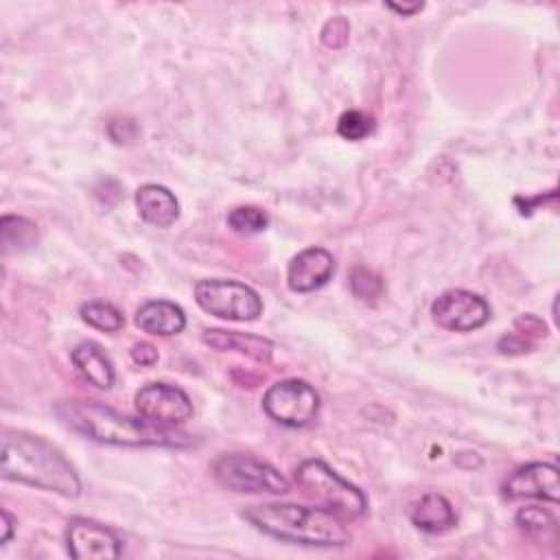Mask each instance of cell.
I'll return each mask as SVG.
<instances>
[{
	"mask_svg": "<svg viewBox=\"0 0 560 560\" xmlns=\"http://www.w3.org/2000/svg\"><path fill=\"white\" fill-rule=\"evenodd\" d=\"M57 418L74 433L109 446H188L190 438L173 427L129 418L98 400L63 398L55 402Z\"/></svg>",
	"mask_w": 560,
	"mask_h": 560,
	"instance_id": "cell-1",
	"label": "cell"
},
{
	"mask_svg": "<svg viewBox=\"0 0 560 560\" xmlns=\"http://www.w3.org/2000/svg\"><path fill=\"white\" fill-rule=\"evenodd\" d=\"M0 472L9 481L28 483L61 497H79L81 479L68 457L39 435L4 429Z\"/></svg>",
	"mask_w": 560,
	"mask_h": 560,
	"instance_id": "cell-2",
	"label": "cell"
},
{
	"mask_svg": "<svg viewBox=\"0 0 560 560\" xmlns=\"http://www.w3.org/2000/svg\"><path fill=\"white\" fill-rule=\"evenodd\" d=\"M258 532L293 545L306 547H343L350 532L343 518L326 508H308L298 503H260L241 512Z\"/></svg>",
	"mask_w": 560,
	"mask_h": 560,
	"instance_id": "cell-3",
	"label": "cell"
},
{
	"mask_svg": "<svg viewBox=\"0 0 560 560\" xmlns=\"http://www.w3.org/2000/svg\"><path fill=\"white\" fill-rule=\"evenodd\" d=\"M295 481L308 499L346 521L368 512L365 494L322 459H304L295 468Z\"/></svg>",
	"mask_w": 560,
	"mask_h": 560,
	"instance_id": "cell-4",
	"label": "cell"
},
{
	"mask_svg": "<svg viewBox=\"0 0 560 560\" xmlns=\"http://www.w3.org/2000/svg\"><path fill=\"white\" fill-rule=\"evenodd\" d=\"M214 479L234 492H269L282 494L289 490V479L269 462L243 453L219 455L212 464Z\"/></svg>",
	"mask_w": 560,
	"mask_h": 560,
	"instance_id": "cell-5",
	"label": "cell"
},
{
	"mask_svg": "<svg viewBox=\"0 0 560 560\" xmlns=\"http://www.w3.org/2000/svg\"><path fill=\"white\" fill-rule=\"evenodd\" d=\"M195 302L201 311L230 322H252L262 313V300L252 287L225 278L197 280Z\"/></svg>",
	"mask_w": 560,
	"mask_h": 560,
	"instance_id": "cell-6",
	"label": "cell"
},
{
	"mask_svg": "<svg viewBox=\"0 0 560 560\" xmlns=\"http://www.w3.org/2000/svg\"><path fill=\"white\" fill-rule=\"evenodd\" d=\"M262 409L278 424L300 429L317 418L319 394L302 378H284L265 392Z\"/></svg>",
	"mask_w": 560,
	"mask_h": 560,
	"instance_id": "cell-7",
	"label": "cell"
},
{
	"mask_svg": "<svg viewBox=\"0 0 560 560\" xmlns=\"http://www.w3.org/2000/svg\"><path fill=\"white\" fill-rule=\"evenodd\" d=\"M133 400L138 416L153 424L177 427L192 416V400L188 394L164 381L147 383L136 392Z\"/></svg>",
	"mask_w": 560,
	"mask_h": 560,
	"instance_id": "cell-8",
	"label": "cell"
},
{
	"mask_svg": "<svg viewBox=\"0 0 560 560\" xmlns=\"http://www.w3.org/2000/svg\"><path fill=\"white\" fill-rule=\"evenodd\" d=\"M431 315L446 330L468 332L486 326L492 311L481 295L466 289H448L433 300Z\"/></svg>",
	"mask_w": 560,
	"mask_h": 560,
	"instance_id": "cell-9",
	"label": "cell"
},
{
	"mask_svg": "<svg viewBox=\"0 0 560 560\" xmlns=\"http://www.w3.org/2000/svg\"><path fill=\"white\" fill-rule=\"evenodd\" d=\"M66 547L74 560H112L122 551L120 538L109 527L83 516L68 521Z\"/></svg>",
	"mask_w": 560,
	"mask_h": 560,
	"instance_id": "cell-10",
	"label": "cell"
},
{
	"mask_svg": "<svg viewBox=\"0 0 560 560\" xmlns=\"http://www.w3.org/2000/svg\"><path fill=\"white\" fill-rule=\"evenodd\" d=\"M508 499H542L549 503L560 501L558 468L549 462H532L516 468L503 483Z\"/></svg>",
	"mask_w": 560,
	"mask_h": 560,
	"instance_id": "cell-11",
	"label": "cell"
},
{
	"mask_svg": "<svg viewBox=\"0 0 560 560\" xmlns=\"http://www.w3.org/2000/svg\"><path fill=\"white\" fill-rule=\"evenodd\" d=\"M335 273V258L324 247H306L298 252L287 267V284L295 293L322 289Z\"/></svg>",
	"mask_w": 560,
	"mask_h": 560,
	"instance_id": "cell-12",
	"label": "cell"
},
{
	"mask_svg": "<svg viewBox=\"0 0 560 560\" xmlns=\"http://www.w3.org/2000/svg\"><path fill=\"white\" fill-rule=\"evenodd\" d=\"M201 341L219 352H238L258 363L271 361L273 343L260 335L238 332V330H221V328H206L201 332Z\"/></svg>",
	"mask_w": 560,
	"mask_h": 560,
	"instance_id": "cell-13",
	"label": "cell"
},
{
	"mask_svg": "<svg viewBox=\"0 0 560 560\" xmlns=\"http://www.w3.org/2000/svg\"><path fill=\"white\" fill-rule=\"evenodd\" d=\"M136 208L142 221L155 228H168L179 219V201L162 184L140 186L136 190Z\"/></svg>",
	"mask_w": 560,
	"mask_h": 560,
	"instance_id": "cell-14",
	"label": "cell"
},
{
	"mask_svg": "<svg viewBox=\"0 0 560 560\" xmlns=\"http://www.w3.org/2000/svg\"><path fill=\"white\" fill-rule=\"evenodd\" d=\"M136 326L149 335L171 337L186 328V313L171 300H149L136 311Z\"/></svg>",
	"mask_w": 560,
	"mask_h": 560,
	"instance_id": "cell-15",
	"label": "cell"
},
{
	"mask_svg": "<svg viewBox=\"0 0 560 560\" xmlns=\"http://www.w3.org/2000/svg\"><path fill=\"white\" fill-rule=\"evenodd\" d=\"M70 359L79 374L98 389H109L116 381L114 363L96 341H81L72 348Z\"/></svg>",
	"mask_w": 560,
	"mask_h": 560,
	"instance_id": "cell-16",
	"label": "cell"
},
{
	"mask_svg": "<svg viewBox=\"0 0 560 560\" xmlns=\"http://www.w3.org/2000/svg\"><path fill=\"white\" fill-rule=\"evenodd\" d=\"M411 523L427 534H442L457 523L455 508L440 492H424L411 508Z\"/></svg>",
	"mask_w": 560,
	"mask_h": 560,
	"instance_id": "cell-17",
	"label": "cell"
},
{
	"mask_svg": "<svg viewBox=\"0 0 560 560\" xmlns=\"http://www.w3.org/2000/svg\"><path fill=\"white\" fill-rule=\"evenodd\" d=\"M0 238H2V249L4 254L11 252H24L35 245L37 241V228L24 217L15 214H4L0 221Z\"/></svg>",
	"mask_w": 560,
	"mask_h": 560,
	"instance_id": "cell-18",
	"label": "cell"
},
{
	"mask_svg": "<svg viewBox=\"0 0 560 560\" xmlns=\"http://www.w3.org/2000/svg\"><path fill=\"white\" fill-rule=\"evenodd\" d=\"M79 315L83 322H88L92 328L96 330H105V332H116L125 326V317L122 313L109 304V302H103V300H90V302H83L79 306Z\"/></svg>",
	"mask_w": 560,
	"mask_h": 560,
	"instance_id": "cell-19",
	"label": "cell"
},
{
	"mask_svg": "<svg viewBox=\"0 0 560 560\" xmlns=\"http://www.w3.org/2000/svg\"><path fill=\"white\" fill-rule=\"evenodd\" d=\"M228 225L238 234H258L267 230L269 214L258 206H236L228 212Z\"/></svg>",
	"mask_w": 560,
	"mask_h": 560,
	"instance_id": "cell-20",
	"label": "cell"
},
{
	"mask_svg": "<svg viewBox=\"0 0 560 560\" xmlns=\"http://www.w3.org/2000/svg\"><path fill=\"white\" fill-rule=\"evenodd\" d=\"M350 289L363 302H376L383 295V280L368 267H354L350 273Z\"/></svg>",
	"mask_w": 560,
	"mask_h": 560,
	"instance_id": "cell-21",
	"label": "cell"
},
{
	"mask_svg": "<svg viewBox=\"0 0 560 560\" xmlns=\"http://www.w3.org/2000/svg\"><path fill=\"white\" fill-rule=\"evenodd\" d=\"M374 131V118L359 109H348L337 120V133L346 140H363Z\"/></svg>",
	"mask_w": 560,
	"mask_h": 560,
	"instance_id": "cell-22",
	"label": "cell"
},
{
	"mask_svg": "<svg viewBox=\"0 0 560 560\" xmlns=\"http://www.w3.org/2000/svg\"><path fill=\"white\" fill-rule=\"evenodd\" d=\"M516 525L521 529H525L527 534H545V532L553 534V529H556L553 516L547 510L538 508V505H527V508L518 510L516 512Z\"/></svg>",
	"mask_w": 560,
	"mask_h": 560,
	"instance_id": "cell-23",
	"label": "cell"
},
{
	"mask_svg": "<svg viewBox=\"0 0 560 560\" xmlns=\"http://www.w3.org/2000/svg\"><path fill=\"white\" fill-rule=\"evenodd\" d=\"M350 35V26L346 22L343 15H335L330 18L324 28H322V42L328 46V48H341L346 44Z\"/></svg>",
	"mask_w": 560,
	"mask_h": 560,
	"instance_id": "cell-24",
	"label": "cell"
},
{
	"mask_svg": "<svg viewBox=\"0 0 560 560\" xmlns=\"http://www.w3.org/2000/svg\"><path fill=\"white\" fill-rule=\"evenodd\" d=\"M131 359H133V363L149 368V365L158 363V350H155V346H151L147 341H140V343H133Z\"/></svg>",
	"mask_w": 560,
	"mask_h": 560,
	"instance_id": "cell-25",
	"label": "cell"
},
{
	"mask_svg": "<svg viewBox=\"0 0 560 560\" xmlns=\"http://www.w3.org/2000/svg\"><path fill=\"white\" fill-rule=\"evenodd\" d=\"M497 348H499L503 354H508V352H527V350H529V341H525V339L518 337V335H505V337L499 339Z\"/></svg>",
	"mask_w": 560,
	"mask_h": 560,
	"instance_id": "cell-26",
	"label": "cell"
},
{
	"mask_svg": "<svg viewBox=\"0 0 560 560\" xmlns=\"http://www.w3.org/2000/svg\"><path fill=\"white\" fill-rule=\"evenodd\" d=\"M11 534H13V516L2 510V538H0V545H7L11 540Z\"/></svg>",
	"mask_w": 560,
	"mask_h": 560,
	"instance_id": "cell-27",
	"label": "cell"
},
{
	"mask_svg": "<svg viewBox=\"0 0 560 560\" xmlns=\"http://www.w3.org/2000/svg\"><path fill=\"white\" fill-rule=\"evenodd\" d=\"M387 7L400 15H413L418 11H422V4L420 2H413V4H396V2H387Z\"/></svg>",
	"mask_w": 560,
	"mask_h": 560,
	"instance_id": "cell-28",
	"label": "cell"
}]
</instances>
